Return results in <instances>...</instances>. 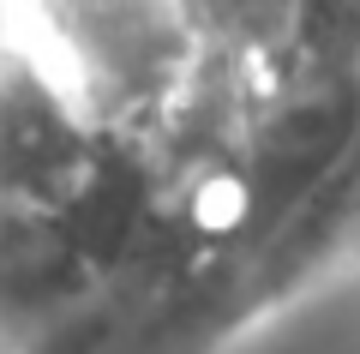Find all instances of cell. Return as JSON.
Wrapping results in <instances>:
<instances>
[{"label":"cell","mask_w":360,"mask_h":354,"mask_svg":"<svg viewBox=\"0 0 360 354\" xmlns=\"http://www.w3.org/2000/svg\"><path fill=\"white\" fill-rule=\"evenodd\" d=\"M348 258H360V66H354V114H348V132L336 144L330 168L246 258L240 289H234V330L307 294Z\"/></svg>","instance_id":"cell-3"},{"label":"cell","mask_w":360,"mask_h":354,"mask_svg":"<svg viewBox=\"0 0 360 354\" xmlns=\"http://www.w3.org/2000/svg\"><path fill=\"white\" fill-rule=\"evenodd\" d=\"M132 156L84 114L0 6V216H90L127 192Z\"/></svg>","instance_id":"cell-2"},{"label":"cell","mask_w":360,"mask_h":354,"mask_svg":"<svg viewBox=\"0 0 360 354\" xmlns=\"http://www.w3.org/2000/svg\"><path fill=\"white\" fill-rule=\"evenodd\" d=\"M120 151L144 144L205 72L174 0H0Z\"/></svg>","instance_id":"cell-1"},{"label":"cell","mask_w":360,"mask_h":354,"mask_svg":"<svg viewBox=\"0 0 360 354\" xmlns=\"http://www.w3.org/2000/svg\"><path fill=\"white\" fill-rule=\"evenodd\" d=\"M205 66L283 84L307 54L312 0H174Z\"/></svg>","instance_id":"cell-4"}]
</instances>
